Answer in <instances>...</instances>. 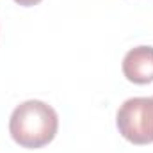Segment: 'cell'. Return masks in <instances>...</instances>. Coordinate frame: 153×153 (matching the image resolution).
<instances>
[{
	"instance_id": "obj_4",
	"label": "cell",
	"mask_w": 153,
	"mask_h": 153,
	"mask_svg": "<svg viewBox=\"0 0 153 153\" xmlns=\"http://www.w3.org/2000/svg\"><path fill=\"white\" fill-rule=\"evenodd\" d=\"M16 4H20V5H23V7H30V5H36L39 4L41 0H14Z\"/></svg>"
},
{
	"instance_id": "obj_3",
	"label": "cell",
	"mask_w": 153,
	"mask_h": 153,
	"mask_svg": "<svg viewBox=\"0 0 153 153\" xmlns=\"http://www.w3.org/2000/svg\"><path fill=\"white\" fill-rule=\"evenodd\" d=\"M123 75L128 82L144 85L153 82V46H135L123 57Z\"/></svg>"
},
{
	"instance_id": "obj_1",
	"label": "cell",
	"mask_w": 153,
	"mask_h": 153,
	"mask_svg": "<svg viewBox=\"0 0 153 153\" xmlns=\"http://www.w3.org/2000/svg\"><path fill=\"white\" fill-rule=\"evenodd\" d=\"M59 130L55 109L41 100L20 103L9 119V132L16 144L27 150H39L53 141Z\"/></svg>"
},
{
	"instance_id": "obj_2",
	"label": "cell",
	"mask_w": 153,
	"mask_h": 153,
	"mask_svg": "<svg viewBox=\"0 0 153 153\" xmlns=\"http://www.w3.org/2000/svg\"><path fill=\"white\" fill-rule=\"evenodd\" d=\"M116 125L119 134L132 144L153 143V96L128 98L117 109Z\"/></svg>"
}]
</instances>
